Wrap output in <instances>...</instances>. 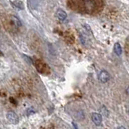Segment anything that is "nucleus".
Masks as SVG:
<instances>
[{
  "instance_id": "nucleus-8",
  "label": "nucleus",
  "mask_w": 129,
  "mask_h": 129,
  "mask_svg": "<svg viewBox=\"0 0 129 129\" xmlns=\"http://www.w3.org/2000/svg\"><path fill=\"white\" fill-rule=\"evenodd\" d=\"M13 4L16 8H18V9H19V10L23 9V7H24L23 3V2L19 1V0H15V1L13 2Z\"/></svg>"
},
{
  "instance_id": "nucleus-3",
  "label": "nucleus",
  "mask_w": 129,
  "mask_h": 129,
  "mask_svg": "<svg viewBox=\"0 0 129 129\" xmlns=\"http://www.w3.org/2000/svg\"><path fill=\"white\" fill-rule=\"evenodd\" d=\"M99 80L101 81V82H103V83H106L108 82L109 80H110V74H108L107 71L102 70L99 73Z\"/></svg>"
},
{
  "instance_id": "nucleus-2",
  "label": "nucleus",
  "mask_w": 129,
  "mask_h": 129,
  "mask_svg": "<svg viewBox=\"0 0 129 129\" xmlns=\"http://www.w3.org/2000/svg\"><path fill=\"white\" fill-rule=\"evenodd\" d=\"M7 119L13 124H17L19 123V117H18L17 114L13 111H9L7 113Z\"/></svg>"
},
{
  "instance_id": "nucleus-1",
  "label": "nucleus",
  "mask_w": 129,
  "mask_h": 129,
  "mask_svg": "<svg viewBox=\"0 0 129 129\" xmlns=\"http://www.w3.org/2000/svg\"><path fill=\"white\" fill-rule=\"evenodd\" d=\"M81 11L87 14L99 13L103 8V0H76Z\"/></svg>"
},
{
  "instance_id": "nucleus-4",
  "label": "nucleus",
  "mask_w": 129,
  "mask_h": 129,
  "mask_svg": "<svg viewBox=\"0 0 129 129\" xmlns=\"http://www.w3.org/2000/svg\"><path fill=\"white\" fill-rule=\"evenodd\" d=\"M91 119L93 122H94V123L95 125H97V126L101 125V123H102V120H103L102 115L99 114V113H93L91 115Z\"/></svg>"
},
{
  "instance_id": "nucleus-6",
  "label": "nucleus",
  "mask_w": 129,
  "mask_h": 129,
  "mask_svg": "<svg viewBox=\"0 0 129 129\" xmlns=\"http://www.w3.org/2000/svg\"><path fill=\"white\" fill-rule=\"evenodd\" d=\"M10 19H11V21L12 22V23H13L14 26L17 27H21L22 23H21V22H20V20L19 19V18H17L15 15H11Z\"/></svg>"
},
{
  "instance_id": "nucleus-7",
  "label": "nucleus",
  "mask_w": 129,
  "mask_h": 129,
  "mask_svg": "<svg viewBox=\"0 0 129 129\" xmlns=\"http://www.w3.org/2000/svg\"><path fill=\"white\" fill-rule=\"evenodd\" d=\"M114 51H115V53L117 56H120L121 54H122V47H121L120 44H119V43H115V44Z\"/></svg>"
},
{
  "instance_id": "nucleus-9",
  "label": "nucleus",
  "mask_w": 129,
  "mask_h": 129,
  "mask_svg": "<svg viewBox=\"0 0 129 129\" xmlns=\"http://www.w3.org/2000/svg\"><path fill=\"white\" fill-rule=\"evenodd\" d=\"M127 94L129 95V86H128L127 89Z\"/></svg>"
},
{
  "instance_id": "nucleus-5",
  "label": "nucleus",
  "mask_w": 129,
  "mask_h": 129,
  "mask_svg": "<svg viewBox=\"0 0 129 129\" xmlns=\"http://www.w3.org/2000/svg\"><path fill=\"white\" fill-rule=\"evenodd\" d=\"M56 17H57L58 19L63 21V20H64L67 18V14H66V12L64 11V10L58 9L57 11H56Z\"/></svg>"
}]
</instances>
